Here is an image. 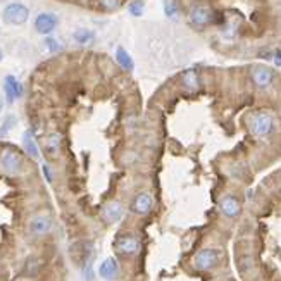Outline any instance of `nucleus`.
I'll list each match as a JSON object with an SVG mask.
<instances>
[{"mask_svg": "<svg viewBox=\"0 0 281 281\" xmlns=\"http://www.w3.org/2000/svg\"><path fill=\"white\" fill-rule=\"evenodd\" d=\"M0 171L12 178L25 174V155L14 147H6L0 152Z\"/></svg>", "mask_w": 281, "mask_h": 281, "instance_id": "obj_1", "label": "nucleus"}, {"mask_svg": "<svg viewBox=\"0 0 281 281\" xmlns=\"http://www.w3.org/2000/svg\"><path fill=\"white\" fill-rule=\"evenodd\" d=\"M54 217H52L50 212L40 211L35 212L33 216L26 221V231L28 235L33 238H45L49 236L52 231H54Z\"/></svg>", "mask_w": 281, "mask_h": 281, "instance_id": "obj_2", "label": "nucleus"}, {"mask_svg": "<svg viewBox=\"0 0 281 281\" xmlns=\"http://www.w3.org/2000/svg\"><path fill=\"white\" fill-rule=\"evenodd\" d=\"M28 17H30V11H28L26 6H23V4H19V2L9 4L2 12L4 21H6L7 25H14V26L25 25L28 21Z\"/></svg>", "mask_w": 281, "mask_h": 281, "instance_id": "obj_3", "label": "nucleus"}, {"mask_svg": "<svg viewBox=\"0 0 281 281\" xmlns=\"http://www.w3.org/2000/svg\"><path fill=\"white\" fill-rule=\"evenodd\" d=\"M114 249L117 254L125 255V257H135L138 255V252L142 249L140 238L135 235H121L116 238L114 242Z\"/></svg>", "mask_w": 281, "mask_h": 281, "instance_id": "obj_4", "label": "nucleus"}, {"mask_svg": "<svg viewBox=\"0 0 281 281\" xmlns=\"http://www.w3.org/2000/svg\"><path fill=\"white\" fill-rule=\"evenodd\" d=\"M221 254L214 249H202L193 257V266L200 271H211L219 264Z\"/></svg>", "mask_w": 281, "mask_h": 281, "instance_id": "obj_5", "label": "nucleus"}, {"mask_svg": "<svg viewBox=\"0 0 281 281\" xmlns=\"http://www.w3.org/2000/svg\"><path fill=\"white\" fill-rule=\"evenodd\" d=\"M274 128V119L268 112H259L252 117L250 130L255 136H268Z\"/></svg>", "mask_w": 281, "mask_h": 281, "instance_id": "obj_6", "label": "nucleus"}, {"mask_svg": "<svg viewBox=\"0 0 281 281\" xmlns=\"http://www.w3.org/2000/svg\"><path fill=\"white\" fill-rule=\"evenodd\" d=\"M44 154L49 160H55L59 159L61 150H63V135L59 131H52L44 138Z\"/></svg>", "mask_w": 281, "mask_h": 281, "instance_id": "obj_7", "label": "nucleus"}, {"mask_svg": "<svg viewBox=\"0 0 281 281\" xmlns=\"http://www.w3.org/2000/svg\"><path fill=\"white\" fill-rule=\"evenodd\" d=\"M154 204H155V200H154V197H152V193L140 192L133 197L130 209H131L133 214H136V216H147V214L152 212Z\"/></svg>", "mask_w": 281, "mask_h": 281, "instance_id": "obj_8", "label": "nucleus"}, {"mask_svg": "<svg viewBox=\"0 0 281 281\" xmlns=\"http://www.w3.org/2000/svg\"><path fill=\"white\" fill-rule=\"evenodd\" d=\"M214 21V12L212 9L206 6V4H197L190 11V23L195 28H206L209 23Z\"/></svg>", "mask_w": 281, "mask_h": 281, "instance_id": "obj_9", "label": "nucleus"}, {"mask_svg": "<svg viewBox=\"0 0 281 281\" xmlns=\"http://www.w3.org/2000/svg\"><path fill=\"white\" fill-rule=\"evenodd\" d=\"M102 219L107 223V225H116V223L121 221L123 214H125V207L119 200H111L106 206L102 207Z\"/></svg>", "mask_w": 281, "mask_h": 281, "instance_id": "obj_10", "label": "nucleus"}, {"mask_svg": "<svg viewBox=\"0 0 281 281\" xmlns=\"http://www.w3.org/2000/svg\"><path fill=\"white\" fill-rule=\"evenodd\" d=\"M119 273H121V268H119L116 257H107L98 266V276L104 281H116L119 278Z\"/></svg>", "mask_w": 281, "mask_h": 281, "instance_id": "obj_11", "label": "nucleus"}, {"mask_svg": "<svg viewBox=\"0 0 281 281\" xmlns=\"http://www.w3.org/2000/svg\"><path fill=\"white\" fill-rule=\"evenodd\" d=\"M4 93H6L7 104H14L17 98L23 97V85L16 76L9 74L4 78Z\"/></svg>", "mask_w": 281, "mask_h": 281, "instance_id": "obj_12", "label": "nucleus"}, {"mask_svg": "<svg viewBox=\"0 0 281 281\" xmlns=\"http://www.w3.org/2000/svg\"><path fill=\"white\" fill-rule=\"evenodd\" d=\"M57 23H59V19H57L55 14L42 12V14H38L35 19V28L38 33H42V35H49L50 31L55 30Z\"/></svg>", "mask_w": 281, "mask_h": 281, "instance_id": "obj_13", "label": "nucleus"}, {"mask_svg": "<svg viewBox=\"0 0 281 281\" xmlns=\"http://www.w3.org/2000/svg\"><path fill=\"white\" fill-rule=\"evenodd\" d=\"M273 76H274L273 71L266 68V66H255V68L252 69V79H254V83L259 88L269 87V85L273 83Z\"/></svg>", "mask_w": 281, "mask_h": 281, "instance_id": "obj_14", "label": "nucleus"}, {"mask_svg": "<svg viewBox=\"0 0 281 281\" xmlns=\"http://www.w3.org/2000/svg\"><path fill=\"white\" fill-rule=\"evenodd\" d=\"M23 149H25V154L28 157H31V159H42L40 157V147L36 144V138L33 135V131H25L23 133Z\"/></svg>", "mask_w": 281, "mask_h": 281, "instance_id": "obj_15", "label": "nucleus"}, {"mask_svg": "<svg viewBox=\"0 0 281 281\" xmlns=\"http://www.w3.org/2000/svg\"><path fill=\"white\" fill-rule=\"evenodd\" d=\"M219 211L226 217H236L240 214V202L233 195H226L219 202Z\"/></svg>", "mask_w": 281, "mask_h": 281, "instance_id": "obj_16", "label": "nucleus"}, {"mask_svg": "<svg viewBox=\"0 0 281 281\" xmlns=\"http://www.w3.org/2000/svg\"><path fill=\"white\" fill-rule=\"evenodd\" d=\"M73 38H74V42L78 45H83V47H87L90 44H93V40H95V33L92 30H87V28H79V30H76L73 33Z\"/></svg>", "mask_w": 281, "mask_h": 281, "instance_id": "obj_17", "label": "nucleus"}, {"mask_svg": "<svg viewBox=\"0 0 281 281\" xmlns=\"http://www.w3.org/2000/svg\"><path fill=\"white\" fill-rule=\"evenodd\" d=\"M116 61L117 64L121 66L125 71H133L135 69V63H133L131 55L128 54V50H125L123 47H117L116 49Z\"/></svg>", "mask_w": 281, "mask_h": 281, "instance_id": "obj_18", "label": "nucleus"}, {"mask_svg": "<svg viewBox=\"0 0 281 281\" xmlns=\"http://www.w3.org/2000/svg\"><path fill=\"white\" fill-rule=\"evenodd\" d=\"M183 87L188 90V92H197L198 87H200V82H198V74L195 73L193 69H188L187 73H183Z\"/></svg>", "mask_w": 281, "mask_h": 281, "instance_id": "obj_19", "label": "nucleus"}, {"mask_svg": "<svg viewBox=\"0 0 281 281\" xmlns=\"http://www.w3.org/2000/svg\"><path fill=\"white\" fill-rule=\"evenodd\" d=\"M128 11H130L131 16H142L145 11V2L144 0H133L130 7H128Z\"/></svg>", "mask_w": 281, "mask_h": 281, "instance_id": "obj_20", "label": "nucleus"}, {"mask_svg": "<svg viewBox=\"0 0 281 281\" xmlns=\"http://www.w3.org/2000/svg\"><path fill=\"white\" fill-rule=\"evenodd\" d=\"M164 11L168 17H176L178 16V6L174 0H164Z\"/></svg>", "mask_w": 281, "mask_h": 281, "instance_id": "obj_21", "label": "nucleus"}, {"mask_svg": "<svg viewBox=\"0 0 281 281\" xmlns=\"http://www.w3.org/2000/svg\"><path fill=\"white\" fill-rule=\"evenodd\" d=\"M45 45H47V49H49L52 54H57V52H61L63 50V45L59 44V42L55 40V38H47L45 40Z\"/></svg>", "mask_w": 281, "mask_h": 281, "instance_id": "obj_22", "label": "nucleus"}, {"mask_svg": "<svg viewBox=\"0 0 281 281\" xmlns=\"http://www.w3.org/2000/svg\"><path fill=\"white\" fill-rule=\"evenodd\" d=\"M82 274L85 281H95V271H93V263L87 264L85 268L82 269Z\"/></svg>", "mask_w": 281, "mask_h": 281, "instance_id": "obj_23", "label": "nucleus"}, {"mask_svg": "<svg viewBox=\"0 0 281 281\" xmlns=\"http://www.w3.org/2000/svg\"><path fill=\"white\" fill-rule=\"evenodd\" d=\"M42 173H44V176H45V179L49 183H52L54 182V174H52V169H50V166L49 164H42Z\"/></svg>", "mask_w": 281, "mask_h": 281, "instance_id": "obj_24", "label": "nucleus"}, {"mask_svg": "<svg viewBox=\"0 0 281 281\" xmlns=\"http://www.w3.org/2000/svg\"><path fill=\"white\" fill-rule=\"evenodd\" d=\"M102 2V6L109 9V11H114V9L119 7V0H100Z\"/></svg>", "mask_w": 281, "mask_h": 281, "instance_id": "obj_25", "label": "nucleus"}, {"mask_svg": "<svg viewBox=\"0 0 281 281\" xmlns=\"http://www.w3.org/2000/svg\"><path fill=\"white\" fill-rule=\"evenodd\" d=\"M274 64H276V66H279V68H281V50H278V52L274 54Z\"/></svg>", "mask_w": 281, "mask_h": 281, "instance_id": "obj_26", "label": "nucleus"}, {"mask_svg": "<svg viewBox=\"0 0 281 281\" xmlns=\"http://www.w3.org/2000/svg\"><path fill=\"white\" fill-rule=\"evenodd\" d=\"M2 109H4V100H2V97H0V112H2Z\"/></svg>", "mask_w": 281, "mask_h": 281, "instance_id": "obj_27", "label": "nucleus"}, {"mask_svg": "<svg viewBox=\"0 0 281 281\" xmlns=\"http://www.w3.org/2000/svg\"><path fill=\"white\" fill-rule=\"evenodd\" d=\"M2 57H4V55H2V52H0V61H2Z\"/></svg>", "mask_w": 281, "mask_h": 281, "instance_id": "obj_28", "label": "nucleus"}]
</instances>
